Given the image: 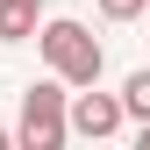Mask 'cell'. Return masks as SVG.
Here are the masks:
<instances>
[{
    "label": "cell",
    "instance_id": "cell-1",
    "mask_svg": "<svg viewBox=\"0 0 150 150\" xmlns=\"http://www.w3.org/2000/svg\"><path fill=\"white\" fill-rule=\"evenodd\" d=\"M71 136V93H64V79L50 71V79H36L29 93H22V122H14V143L22 150H57Z\"/></svg>",
    "mask_w": 150,
    "mask_h": 150
},
{
    "label": "cell",
    "instance_id": "cell-2",
    "mask_svg": "<svg viewBox=\"0 0 150 150\" xmlns=\"http://www.w3.org/2000/svg\"><path fill=\"white\" fill-rule=\"evenodd\" d=\"M36 43H43V64L57 71L64 86H100V43L86 36V22H43L36 29Z\"/></svg>",
    "mask_w": 150,
    "mask_h": 150
},
{
    "label": "cell",
    "instance_id": "cell-3",
    "mask_svg": "<svg viewBox=\"0 0 150 150\" xmlns=\"http://www.w3.org/2000/svg\"><path fill=\"white\" fill-rule=\"evenodd\" d=\"M122 122H129V107H122V93H100V86H86V93H71V136H86V143H100V136H115Z\"/></svg>",
    "mask_w": 150,
    "mask_h": 150
},
{
    "label": "cell",
    "instance_id": "cell-4",
    "mask_svg": "<svg viewBox=\"0 0 150 150\" xmlns=\"http://www.w3.org/2000/svg\"><path fill=\"white\" fill-rule=\"evenodd\" d=\"M36 0H0V43H22V36H36Z\"/></svg>",
    "mask_w": 150,
    "mask_h": 150
},
{
    "label": "cell",
    "instance_id": "cell-5",
    "mask_svg": "<svg viewBox=\"0 0 150 150\" xmlns=\"http://www.w3.org/2000/svg\"><path fill=\"white\" fill-rule=\"evenodd\" d=\"M122 107H129L136 122H150V64H143V71H129V86H122Z\"/></svg>",
    "mask_w": 150,
    "mask_h": 150
},
{
    "label": "cell",
    "instance_id": "cell-6",
    "mask_svg": "<svg viewBox=\"0 0 150 150\" xmlns=\"http://www.w3.org/2000/svg\"><path fill=\"white\" fill-rule=\"evenodd\" d=\"M107 22H136V14H150V0H100Z\"/></svg>",
    "mask_w": 150,
    "mask_h": 150
},
{
    "label": "cell",
    "instance_id": "cell-7",
    "mask_svg": "<svg viewBox=\"0 0 150 150\" xmlns=\"http://www.w3.org/2000/svg\"><path fill=\"white\" fill-rule=\"evenodd\" d=\"M7 143H14V129H0V150H7Z\"/></svg>",
    "mask_w": 150,
    "mask_h": 150
},
{
    "label": "cell",
    "instance_id": "cell-8",
    "mask_svg": "<svg viewBox=\"0 0 150 150\" xmlns=\"http://www.w3.org/2000/svg\"><path fill=\"white\" fill-rule=\"evenodd\" d=\"M36 7H43V0H36Z\"/></svg>",
    "mask_w": 150,
    "mask_h": 150
}]
</instances>
